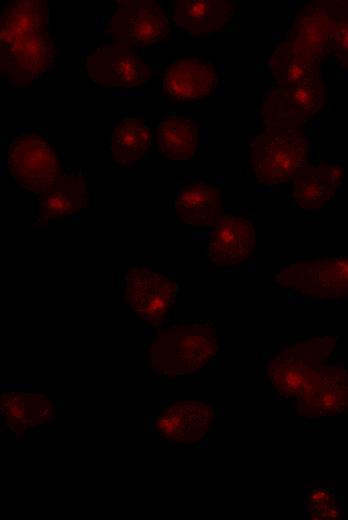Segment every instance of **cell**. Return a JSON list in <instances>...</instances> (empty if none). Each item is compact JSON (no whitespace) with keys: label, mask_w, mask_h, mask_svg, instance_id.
I'll use <instances>...</instances> for the list:
<instances>
[{"label":"cell","mask_w":348,"mask_h":520,"mask_svg":"<svg viewBox=\"0 0 348 520\" xmlns=\"http://www.w3.org/2000/svg\"><path fill=\"white\" fill-rule=\"evenodd\" d=\"M342 65L348 70V19L333 22L332 48Z\"/></svg>","instance_id":"cell-25"},{"label":"cell","mask_w":348,"mask_h":520,"mask_svg":"<svg viewBox=\"0 0 348 520\" xmlns=\"http://www.w3.org/2000/svg\"><path fill=\"white\" fill-rule=\"evenodd\" d=\"M213 411L196 402H177L159 417L157 428L168 439L192 442L200 439L212 423Z\"/></svg>","instance_id":"cell-15"},{"label":"cell","mask_w":348,"mask_h":520,"mask_svg":"<svg viewBox=\"0 0 348 520\" xmlns=\"http://www.w3.org/2000/svg\"><path fill=\"white\" fill-rule=\"evenodd\" d=\"M125 290L131 308L141 317L156 324L170 309L177 286L162 274L131 269L126 274Z\"/></svg>","instance_id":"cell-10"},{"label":"cell","mask_w":348,"mask_h":520,"mask_svg":"<svg viewBox=\"0 0 348 520\" xmlns=\"http://www.w3.org/2000/svg\"><path fill=\"white\" fill-rule=\"evenodd\" d=\"M343 178L344 170L337 165L304 167L294 179L293 200L306 210L321 208L333 197Z\"/></svg>","instance_id":"cell-14"},{"label":"cell","mask_w":348,"mask_h":520,"mask_svg":"<svg viewBox=\"0 0 348 520\" xmlns=\"http://www.w3.org/2000/svg\"><path fill=\"white\" fill-rule=\"evenodd\" d=\"M86 195V182L82 177L62 173L55 188L38 197L41 219L46 222L83 209Z\"/></svg>","instance_id":"cell-18"},{"label":"cell","mask_w":348,"mask_h":520,"mask_svg":"<svg viewBox=\"0 0 348 520\" xmlns=\"http://www.w3.org/2000/svg\"><path fill=\"white\" fill-rule=\"evenodd\" d=\"M4 396V395H3ZM2 408L9 422L20 425L31 414L29 398L19 393L6 394L2 399Z\"/></svg>","instance_id":"cell-24"},{"label":"cell","mask_w":348,"mask_h":520,"mask_svg":"<svg viewBox=\"0 0 348 520\" xmlns=\"http://www.w3.org/2000/svg\"><path fill=\"white\" fill-rule=\"evenodd\" d=\"M1 70L16 85H28L54 59L49 10L43 0H15L3 7Z\"/></svg>","instance_id":"cell-1"},{"label":"cell","mask_w":348,"mask_h":520,"mask_svg":"<svg viewBox=\"0 0 348 520\" xmlns=\"http://www.w3.org/2000/svg\"><path fill=\"white\" fill-rule=\"evenodd\" d=\"M263 120L268 128H299L312 116L302 111L292 100L287 87H279L262 103Z\"/></svg>","instance_id":"cell-21"},{"label":"cell","mask_w":348,"mask_h":520,"mask_svg":"<svg viewBox=\"0 0 348 520\" xmlns=\"http://www.w3.org/2000/svg\"><path fill=\"white\" fill-rule=\"evenodd\" d=\"M308 145L300 128H269L255 138L251 162L256 179L265 185L294 180L305 167Z\"/></svg>","instance_id":"cell-3"},{"label":"cell","mask_w":348,"mask_h":520,"mask_svg":"<svg viewBox=\"0 0 348 520\" xmlns=\"http://www.w3.org/2000/svg\"><path fill=\"white\" fill-rule=\"evenodd\" d=\"M333 22L320 5L305 6L290 26L286 47L289 59L318 68L319 61L332 48Z\"/></svg>","instance_id":"cell-8"},{"label":"cell","mask_w":348,"mask_h":520,"mask_svg":"<svg viewBox=\"0 0 348 520\" xmlns=\"http://www.w3.org/2000/svg\"><path fill=\"white\" fill-rule=\"evenodd\" d=\"M218 82L214 65L201 58L179 59L163 73L166 93L181 100L206 98L215 91Z\"/></svg>","instance_id":"cell-12"},{"label":"cell","mask_w":348,"mask_h":520,"mask_svg":"<svg viewBox=\"0 0 348 520\" xmlns=\"http://www.w3.org/2000/svg\"><path fill=\"white\" fill-rule=\"evenodd\" d=\"M159 144L166 157L176 161L188 160L198 148L197 127L185 117L169 116L159 124Z\"/></svg>","instance_id":"cell-19"},{"label":"cell","mask_w":348,"mask_h":520,"mask_svg":"<svg viewBox=\"0 0 348 520\" xmlns=\"http://www.w3.org/2000/svg\"><path fill=\"white\" fill-rule=\"evenodd\" d=\"M275 280L312 297H348V257L291 263L278 272Z\"/></svg>","instance_id":"cell-6"},{"label":"cell","mask_w":348,"mask_h":520,"mask_svg":"<svg viewBox=\"0 0 348 520\" xmlns=\"http://www.w3.org/2000/svg\"><path fill=\"white\" fill-rule=\"evenodd\" d=\"M298 400L306 415L332 416L348 410V373L325 364Z\"/></svg>","instance_id":"cell-11"},{"label":"cell","mask_w":348,"mask_h":520,"mask_svg":"<svg viewBox=\"0 0 348 520\" xmlns=\"http://www.w3.org/2000/svg\"><path fill=\"white\" fill-rule=\"evenodd\" d=\"M88 77L105 86L131 88L149 80L151 68L125 45L104 46L85 63Z\"/></svg>","instance_id":"cell-9"},{"label":"cell","mask_w":348,"mask_h":520,"mask_svg":"<svg viewBox=\"0 0 348 520\" xmlns=\"http://www.w3.org/2000/svg\"><path fill=\"white\" fill-rule=\"evenodd\" d=\"M234 14L226 0H179L175 5V22L194 37L218 31Z\"/></svg>","instance_id":"cell-17"},{"label":"cell","mask_w":348,"mask_h":520,"mask_svg":"<svg viewBox=\"0 0 348 520\" xmlns=\"http://www.w3.org/2000/svg\"><path fill=\"white\" fill-rule=\"evenodd\" d=\"M255 245V230L245 217L226 215L214 226L207 254L216 265H234L247 259Z\"/></svg>","instance_id":"cell-13"},{"label":"cell","mask_w":348,"mask_h":520,"mask_svg":"<svg viewBox=\"0 0 348 520\" xmlns=\"http://www.w3.org/2000/svg\"><path fill=\"white\" fill-rule=\"evenodd\" d=\"M113 39L122 44L145 45L164 39L170 31L167 13L150 0H126L110 21Z\"/></svg>","instance_id":"cell-7"},{"label":"cell","mask_w":348,"mask_h":520,"mask_svg":"<svg viewBox=\"0 0 348 520\" xmlns=\"http://www.w3.org/2000/svg\"><path fill=\"white\" fill-rule=\"evenodd\" d=\"M307 501L311 515L316 518L333 519L338 515L337 506L332 495L324 489L309 491Z\"/></svg>","instance_id":"cell-23"},{"label":"cell","mask_w":348,"mask_h":520,"mask_svg":"<svg viewBox=\"0 0 348 520\" xmlns=\"http://www.w3.org/2000/svg\"><path fill=\"white\" fill-rule=\"evenodd\" d=\"M7 165L11 177L37 195L54 189L62 175L56 151L43 137L35 134H22L13 141Z\"/></svg>","instance_id":"cell-5"},{"label":"cell","mask_w":348,"mask_h":520,"mask_svg":"<svg viewBox=\"0 0 348 520\" xmlns=\"http://www.w3.org/2000/svg\"><path fill=\"white\" fill-rule=\"evenodd\" d=\"M174 205L183 222L192 226H215L220 221L222 195L212 184L197 181L179 191Z\"/></svg>","instance_id":"cell-16"},{"label":"cell","mask_w":348,"mask_h":520,"mask_svg":"<svg viewBox=\"0 0 348 520\" xmlns=\"http://www.w3.org/2000/svg\"><path fill=\"white\" fill-rule=\"evenodd\" d=\"M331 337L308 339L285 348L270 361L269 378L284 396L299 397L335 348Z\"/></svg>","instance_id":"cell-4"},{"label":"cell","mask_w":348,"mask_h":520,"mask_svg":"<svg viewBox=\"0 0 348 520\" xmlns=\"http://www.w3.org/2000/svg\"><path fill=\"white\" fill-rule=\"evenodd\" d=\"M293 102L304 112L313 116L324 103V88L317 79L287 87Z\"/></svg>","instance_id":"cell-22"},{"label":"cell","mask_w":348,"mask_h":520,"mask_svg":"<svg viewBox=\"0 0 348 520\" xmlns=\"http://www.w3.org/2000/svg\"><path fill=\"white\" fill-rule=\"evenodd\" d=\"M151 142V130L139 119L128 117L114 127L110 148L116 162L128 164L138 160Z\"/></svg>","instance_id":"cell-20"},{"label":"cell","mask_w":348,"mask_h":520,"mask_svg":"<svg viewBox=\"0 0 348 520\" xmlns=\"http://www.w3.org/2000/svg\"><path fill=\"white\" fill-rule=\"evenodd\" d=\"M218 348L212 325L173 326L160 333L150 348L153 365L168 374L192 373L205 366Z\"/></svg>","instance_id":"cell-2"}]
</instances>
